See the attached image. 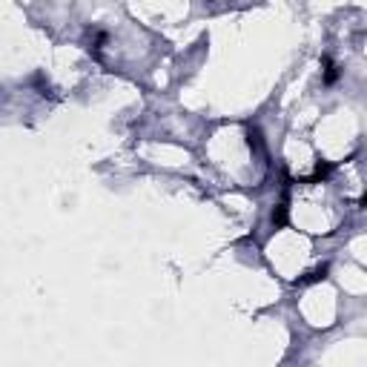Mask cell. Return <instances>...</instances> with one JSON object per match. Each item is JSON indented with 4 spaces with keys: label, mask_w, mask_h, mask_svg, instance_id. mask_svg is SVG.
Returning <instances> with one entry per match:
<instances>
[{
    "label": "cell",
    "mask_w": 367,
    "mask_h": 367,
    "mask_svg": "<svg viewBox=\"0 0 367 367\" xmlns=\"http://www.w3.org/2000/svg\"><path fill=\"white\" fill-rule=\"evenodd\" d=\"M321 64H324V83H335V78H339V69H335V64L330 60V57H321Z\"/></svg>",
    "instance_id": "obj_1"
},
{
    "label": "cell",
    "mask_w": 367,
    "mask_h": 367,
    "mask_svg": "<svg viewBox=\"0 0 367 367\" xmlns=\"http://www.w3.org/2000/svg\"><path fill=\"white\" fill-rule=\"evenodd\" d=\"M272 224H276V227H284V224H287V207H284V204L272 212Z\"/></svg>",
    "instance_id": "obj_2"
}]
</instances>
